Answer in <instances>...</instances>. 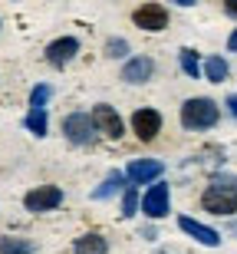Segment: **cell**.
<instances>
[{
  "instance_id": "obj_1",
  "label": "cell",
  "mask_w": 237,
  "mask_h": 254,
  "mask_svg": "<svg viewBox=\"0 0 237 254\" xmlns=\"http://www.w3.org/2000/svg\"><path fill=\"white\" fill-rule=\"evenodd\" d=\"M221 119V106L208 96H198V99H188L181 106V126L188 132H201V129H214Z\"/></svg>"
},
{
  "instance_id": "obj_2",
  "label": "cell",
  "mask_w": 237,
  "mask_h": 254,
  "mask_svg": "<svg viewBox=\"0 0 237 254\" xmlns=\"http://www.w3.org/2000/svg\"><path fill=\"white\" fill-rule=\"evenodd\" d=\"M201 205L211 215H234L237 211V189H228L221 182H211L208 189H204V195H201Z\"/></svg>"
},
{
  "instance_id": "obj_3",
  "label": "cell",
  "mask_w": 237,
  "mask_h": 254,
  "mask_svg": "<svg viewBox=\"0 0 237 254\" xmlns=\"http://www.w3.org/2000/svg\"><path fill=\"white\" fill-rule=\"evenodd\" d=\"M63 135H66L73 145H93L99 132H95L93 119H89L86 113H73V116L63 119Z\"/></svg>"
},
{
  "instance_id": "obj_4",
  "label": "cell",
  "mask_w": 237,
  "mask_h": 254,
  "mask_svg": "<svg viewBox=\"0 0 237 254\" xmlns=\"http://www.w3.org/2000/svg\"><path fill=\"white\" fill-rule=\"evenodd\" d=\"M63 205V189H56V185H37L33 191H27L23 195V208L27 211H53V208Z\"/></svg>"
},
{
  "instance_id": "obj_5",
  "label": "cell",
  "mask_w": 237,
  "mask_h": 254,
  "mask_svg": "<svg viewBox=\"0 0 237 254\" xmlns=\"http://www.w3.org/2000/svg\"><path fill=\"white\" fill-rule=\"evenodd\" d=\"M171 208V195H168V185H161V182H152V189L142 195V211L145 218H152V221H158V218L168 215Z\"/></svg>"
},
{
  "instance_id": "obj_6",
  "label": "cell",
  "mask_w": 237,
  "mask_h": 254,
  "mask_svg": "<svg viewBox=\"0 0 237 254\" xmlns=\"http://www.w3.org/2000/svg\"><path fill=\"white\" fill-rule=\"evenodd\" d=\"M165 175V165L155 159H135L129 169H125V182L129 185H152Z\"/></svg>"
},
{
  "instance_id": "obj_7",
  "label": "cell",
  "mask_w": 237,
  "mask_h": 254,
  "mask_svg": "<svg viewBox=\"0 0 237 254\" xmlns=\"http://www.w3.org/2000/svg\"><path fill=\"white\" fill-rule=\"evenodd\" d=\"M135 27L148 30V33H158V30L168 27V10L161 7V3H142V7L132 13Z\"/></svg>"
},
{
  "instance_id": "obj_8",
  "label": "cell",
  "mask_w": 237,
  "mask_h": 254,
  "mask_svg": "<svg viewBox=\"0 0 237 254\" xmlns=\"http://www.w3.org/2000/svg\"><path fill=\"white\" fill-rule=\"evenodd\" d=\"M89 119H93L95 132H102V135H109V139H119L122 135V119H119V113H115L112 106H93V113H89Z\"/></svg>"
},
{
  "instance_id": "obj_9",
  "label": "cell",
  "mask_w": 237,
  "mask_h": 254,
  "mask_svg": "<svg viewBox=\"0 0 237 254\" xmlns=\"http://www.w3.org/2000/svg\"><path fill=\"white\" fill-rule=\"evenodd\" d=\"M132 132L142 142H152L161 132V113H155V109H135L132 113Z\"/></svg>"
},
{
  "instance_id": "obj_10",
  "label": "cell",
  "mask_w": 237,
  "mask_h": 254,
  "mask_svg": "<svg viewBox=\"0 0 237 254\" xmlns=\"http://www.w3.org/2000/svg\"><path fill=\"white\" fill-rule=\"evenodd\" d=\"M76 53H79V40L76 37H59V40H53V43L47 47V60H49V66H56V69H63Z\"/></svg>"
},
{
  "instance_id": "obj_11",
  "label": "cell",
  "mask_w": 237,
  "mask_h": 254,
  "mask_svg": "<svg viewBox=\"0 0 237 254\" xmlns=\"http://www.w3.org/2000/svg\"><path fill=\"white\" fill-rule=\"evenodd\" d=\"M178 228L185 231V235H191L198 245H204V248H218L221 245V231H214V228H208V225H201V221H194V218H178Z\"/></svg>"
},
{
  "instance_id": "obj_12",
  "label": "cell",
  "mask_w": 237,
  "mask_h": 254,
  "mask_svg": "<svg viewBox=\"0 0 237 254\" xmlns=\"http://www.w3.org/2000/svg\"><path fill=\"white\" fill-rule=\"evenodd\" d=\"M152 73H155V60L152 57H135V60H129V63L122 66V79L132 83V86L152 79Z\"/></svg>"
},
{
  "instance_id": "obj_13",
  "label": "cell",
  "mask_w": 237,
  "mask_h": 254,
  "mask_svg": "<svg viewBox=\"0 0 237 254\" xmlns=\"http://www.w3.org/2000/svg\"><path fill=\"white\" fill-rule=\"evenodd\" d=\"M73 254H109V241H105L102 235L89 231V235L76 238V245H73Z\"/></svg>"
},
{
  "instance_id": "obj_14",
  "label": "cell",
  "mask_w": 237,
  "mask_h": 254,
  "mask_svg": "<svg viewBox=\"0 0 237 254\" xmlns=\"http://www.w3.org/2000/svg\"><path fill=\"white\" fill-rule=\"evenodd\" d=\"M23 126H27V132H33L37 139H43V135H47V106H30Z\"/></svg>"
},
{
  "instance_id": "obj_15",
  "label": "cell",
  "mask_w": 237,
  "mask_h": 254,
  "mask_svg": "<svg viewBox=\"0 0 237 254\" xmlns=\"http://www.w3.org/2000/svg\"><path fill=\"white\" fill-rule=\"evenodd\" d=\"M119 189H125V175H122V172H109V175H105V182L93 191V198H95V201H102V198L115 195Z\"/></svg>"
},
{
  "instance_id": "obj_16",
  "label": "cell",
  "mask_w": 237,
  "mask_h": 254,
  "mask_svg": "<svg viewBox=\"0 0 237 254\" xmlns=\"http://www.w3.org/2000/svg\"><path fill=\"white\" fill-rule=\"evenodd\" d=\"M178 63H181V73H185V76H191V79H198V76H201V60H198V53H194L191 47L178 50Z\"/></svg>"
},
{
  "instance_id": "obj_17",
  "label": "cell",
  "mask_w": 237,
  "mask_h": 254,
  "mask_svg": "<svg viewBox=\"0 0 237 254\" xmlns=\"http://www.w3.org/2000/svg\"><path fill=\"white\" fill-rule=\"evenodd\" d=\"M0 254H37V248H33V241H27V238H0Z\"/></svg>"
},
{
  "instance_id": "obj_18",
  "label": "cell",
  "mask_w": 237,
  "mask_h": 254,
  "mask_svg": "<svg viewBox=\"0 0 237 254\" xmlns=\"http://www.w3.org/2000/svg\"><path fill=\"white\" fill-rule=\"evenodd\" d=\"M228 73H231V66H228V60H221V57H211L204 63V76H208L211 83H224Z\"/></svg>"
},
{
  "instance_id": "obj_19",
  "label": "cell",
  "mask_w": 237,
  "mask_h": 254,
  "mask_svg": "<svg viewBox=\"0 0 237 254\" xmlns=\"http://www.w3.org/2000/svg\"><path fill=\"white\" fill-rule=\"evenodd\" d=\"M139 211V189L135 185H125V195H122V218H132Z\"/></svg>"
},
{
  "instance_id": "obj_20",
  "label": "cell",
  "mask_w": 237,
  "mask_h": 254,
  "mask_svg": "<svg viewBox=\"0 0 237 254\" xmlns=\"http://www.w3.org/2000/svg\"><path fill=\"white\" fill-rule=\"evenodd\" d=\"M125 53H129V43H125L122 37H112L109 43H105V57L109 60H122Z\"/></svg>"
},
{
  "instance_id": "obj_21",
  "label": "cell",
  "mask_w": 237,
  "mask_h": 254,
  "mask_svg": "<svg viewBox=\"0 0 237 254\" xmlns=\"http://www.w3.org/2000/svg\"><path fill=\"white\" fill-rule=\"evenodd\" d=\"M224 10H228V17L237 20V0H224Z\"/></svg>"
},
{
  "instance_id": "obj_22",
  "label": "cell",
  "mask_w": 237,
  "mask_h": 254,
  "mask_svg": "<svg viewBox=\"0 0 237 254\" xmlns=\"http://www.w3.org/2000/svg\"><path fill=\"white\" fill-rule=\"evenodd\" d=\"M228 109H231V116L237 119V93H234V96H228Z\"/></svg>"
},
{
  "instance_id": "obj_23",
  "label": "cell",
  "mask_w": 237,
  "mask_h": 254,
  "mask_svg": "<svg viewBox=\"0 0 237 254\" xmlns=\"http://www.w3.org/2000/svg\"><path fill=\"white\" fill-rule=\"evenodd\" d=\"M228 50H231V53H237V30L228 37Z\"/></svg>"
},
{
  "instance_id": "obj_24",
  "label": "cell",
  "mask_w": 237,
  "mask_h": 254,
  "mask_svg": "<svg viewBox=\"0 0 237 254\" xmlns=\"http://www.w3.org/2000/svg\"><path fill=\"white\" fill-rule=\"evenodd\" d=\"M171 3H178V7H194L198 0H171Z\"/></svg>"
},
{
  "instance_id": "obj_25",
  "label": "cell",
  "mask_w": 237,
  "mask_h": 254,
  "mask_svg": "<svg viewBox=\"0 0 237 254\" xmlns=\"http://www.w3.org/2000/svg\"><path fill=\"white\" fill-rule=\"evenodd\" d=\"M158 254H168V251H158Z\"/></svg>"
}]
</instances>
